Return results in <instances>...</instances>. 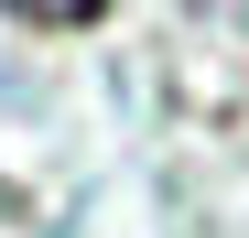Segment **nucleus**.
I'll list each match as a JSON object with an SVG mask.
<instances>
[{
	"label": "nucleus",
	"mask_w": 249,
	"mask_h": 238,
	"mask_svg": "<svg viewBox=\"0 0 249 238\" xmlns=\"http://www.w3.org/2000/svg\"><path fill=\"white\" fill-rule=\"evenodd\" d=\"M11 11H22V22H44V33H76V22H98L108 0H11Z\"/></svg>",
	"instance_id": "f257e3e1"
}]
</instances>
